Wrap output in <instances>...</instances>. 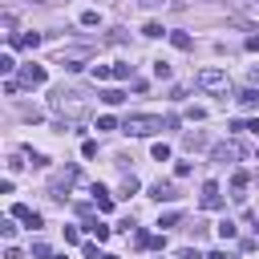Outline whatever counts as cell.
<instances>
[{
  "instance_id": "cell-1",
  "label": "cell",
  "mask_w": 259,
  "mask_h": 259,
  "mask_svg": "<svg viewBox=\"0 0 259 259\" xmlns=\"http://www.w3.org/2000/svg\"><path fill=\"white\" fill-rule=\"evenodd\" d=\"M53 109H57V113H65V125H69V121L85 117L89 101H85V93H77V89H57V93H53Z\"/></svg>"
},
{
  "instance_id": "cell-2",
  "label": "cell",
  "mask_w": 259,
  "mask_h": 259,
  "mask_svg": "<svg viewBox=\"0 0 259 259\" xmlns=\"http://www.w3.org/2000/svg\"><path fill=\"white\" fill-rule=\"evenodd\" d=\"M121 130H125L130 138H150V134L162 130V117H158V113H130V117L121 121Z\"/></svg>"
},
{
  "instance_id": "cell-3",
  "label": "cell",
  "mask_w": 259,
  "mask_h": 259,
  "mask_svg": "<svg viewBox=\"0 0 259 259\" xmlns=\"http://www.w3.org/2000/svg\"><path fill=\"white\" fill-rule=\"evenodd\" d=\"M194 85H198V89H206V93H227V89H231V77H227L223 69H198Z\"/></svg>"
},
{
  "instance_id": "cell-4",
  "label": "cell",
  "mask_w": 259,
  "mask_h": 259,
  "mask_svg": "<svg viewBox=\"0 0 259 259\" xmlns=\"http://www.w3.org/2000/svg\"><path fill=\"white\" fill-rule=\"evenodd\" d=\"M73 182H77V170H73V166H65L61 174H53V186H49V190H53V198H65V190H69Z\"/></svg>"
},
{
  "instance_id": "cell-5",
  "label": "cell",
  "mask_w": 259,
  "mask_h": 259,
  "mask_svg": "<svg viewBox=\"0 0 259 259\" xmlns=\"http://www.w3.org/2000/svg\"><path fill=\"white\" fill-rule=\"evenodd\" d=\"M198 202H202V210H219V206H223L219 182H206V186H202V198H198Z\"/></svg>"
},
{
  "instance_id": "cell-6",
  "label": "cell",
  "mask_w": 259,
  "mask_h": 259,
  "mask_svg": "<svg viewBox=\"0 0 259 259\" xmlns=\"http://www.w3.org/2000/svg\"><path fill=\"white\" fill-rule=\"evenodd\" d=\"M210 154H214V162H227V158H243V146L239 142H219Z\"/></svg>"
},
{
  "instance_id": "cell-7",
  "label": "cell",
  "mask_w": 259,
  "mask_h": 259,
  "mask_svg": "<svg viewBox=\"0 0 259 259\" xmlns=\"http://www.w3.org/2000/svg\"><path fill=\"white\" fill-rule=\"evenodd\" d=\"M150 198H158V202H174L178 190H174V182H154V186H150Z\"/></svg>"
},
{
  "instance_id": "cell-8",
  "label": "cell",
  "mask_w": 259,
  "mask_h": 259,
  "mask_svg": "<svg viewBox=\"0 0 259 259\" xmlns=\"http://www.w3.org/2000/svg\"><path fill=\"white\" fill-rule=\"evenodd\" d=\"M20 81H24L28 89H36V85H45V69H40V65H24V73H20Z\"/></svg>"
},
{
  "instance_id": "cell-9",
  "label": "cell",
  "mask_w": 259,
  "mask_h": 259,
  "mask_svg": "<svg viewBox=\"0 0 259 259\" xmlns=\"http://www.w3.org/2000/svg\"><path fill=\"white\" fill-rule=\"evenodd\" d=\"M93 202H97V210H101V214H109V210H113V198H109L101 186H93Z\"/></svg>"
},
{
  "instance_id": "cell-10",
  "label": "cell",
  "mask_w": 259,
  "mask_h": 259,
  "mask_svg": "<svg viewBox=\"0 0 259 259\" xmlns=\"http://www.w3.org/2000/svg\"><path fill=\"white\" fill-rule=\"evenodd\" d=\"M235 101H239V105H243V109H255V105H259V89H255V85H251V89H243V93H239V97H235Z\"/></svg>"
},
{
  "instance_id": "cell-11",
  "label": "cell",
  "mask_w": 259,
  "mask_h": 259,
  "mask_svg": "<svg viewBox=\"0 0 259 259\" xmlns=\"http://www.w3.org/2000/svg\"><path fill=\"white\" fill-rule=\"evenodd\" d=\"M142 36H150V40H158V36H170V32H166V28L158 24V20H146V24H142Z\"/></svg>"
},
{
  "instance_id": "cell-12",
  "label": "cell",
  "mask_w": 259,
  "mask_h": 259,
  "mask_svg": "<svg viewBox=\"0 0 259 259\" xmlns=\"http://www.w3.org/2000/svg\"><path fill=\"white\" fill-rule=\"evenodd\" d=\"M12 45H20V49H36V45H40V32H24V36H12Z\"/></svg>"
},
{
  "instance_id": "cell-13",
  "label": "cell",
  "mask_w": 259,
  "mask_h": 259,
  "mask_svg": "<svg viewBox=\"0 0 259 259\" xmlns=\"http://www.w3.org/2000/svg\"><path fill=\"white\" fill-rule=\"evenodd\" d=\"M170 45H174V49H182V53H186V49H194L190 32H170Z\"/></svg>"
},
{
  "instance_id": "cell-14",
  "label": "cell",
  "mask_w": 259,
  "mask_h": 259,
  "mask_svg": "<svg viewBox=\"0 0 259 259\" xmlns=\"http://www.w3.org/2000/svg\"><path fill=\"white\" fill-rule=\"evenodd\" d=\"M101 101H105V105H121V101H125V93H121V89H105V93H101Z\"/></svg>"
},
{
  "instance_id": "cell-15",
  "label": "cell",
  "mask_w": 259,
  "mask_h": 259,
  "mask_svg": "<svg viewBox=\"0 0 259 259\" xmlns=\"http://www.w3.org/2000/svg\"><path fill=\"white\" fill-rule=\"evenodd\" d=\"M235 235H239V227H235L231 219H223V223H219V239H235Z\"/></svg>"
},
{
  "instance_id": "cell-16",
  "label": "cell",
  "mask_w": 259,
  "mask_h": 259,
  "mask_svg": "<svg viewBox=\"0 0 259 259\" xmlns=\"http://www.w3.org/2000/svg\"><path fill=\"white\" fill-rule=\"evenodd\" d=\"M81 24H85V28H93V24H101V16H97V8H85V12H81Z\"/></svg>"
},
{
  "instance_id": "cell-17",
  "label": "cell",
  "mask_w": 259,
  "mask_h": 259,
  "mask_svg": "<svg viewBox=\"0 0 259 259\" xmlns=\"http://www.w3.org/2000/svg\"><path fill=\"white\" fill-rule=\"evenodd\" d=\"M130 73H134V65H125V61H117V65H113V81H125Z\"/></svg>"
},
{
  "instance_id": "cell-18",
  "label": "cell",
  "mask_w": 259,
  "mask_h": 259,
  "mask_svg": "<svg viewBox=\"0 0 259 259\" xmlns=\"http://www.w3.org/2000/svg\"><path fill=\"white\" fill-rule=\"evenodd\" d=\"M150 154H154V162H166V158H170V146H166V142H154Z\"/></svg>"
},
{
  "instance_id": "cell-19",
  "label": "cell",
  "mask_w": 259,
  "mask_h": 259,
  "mask_svg": "<svg viewBox=\"0 0 259 259\" xmlns=\"http://www.w3.org/2000/svg\"><path fill=\"white\" fill-rule=\"evenodd\" d=\"M85 227H89V231H93V235H97V239H109V227H105V223H97V219H89V223H85Z\"/></svg>"
},
{
  "instance_id": "cell-20",
  "label": "cell",
  "mask_w": 259,
  "mask_h": 259,
  "mask_svg": "<svg viewBox=\"0 0 259 259\" xmlns=\"http://www.w3.org/2000/svg\"><path fill=\"white\" fill-rule=\"evenodd\" d=\"M109 77H113L109 65H93V81H109Z\"/></svg>"
},
{
  "instance_id": "cell-21",
  "label": "cell",
  "mask_w": 259,
  "mask_h": 259,
  "mask_svg": "<svg viewBox=\"0 0 259 259\" xmlns=\"http://www.w3.org/2000/svg\"><path fill=\"white\" fill-rule=\"evenodd\" d=\"M134 190H138V178L125 174V178H121V194H134Z\"/></svg>"
},
{
  "instance_id": "cell-22",
  "label": "cell",
  "mask_w": 259,
  "mask_h": 259,
  "mask_svg": "<svg viewBox=\"0 0 259 259\" xmlns=\"http://www.w3.org/2000/svg\"><path fill=\"white\" fill-rule=\"evenodd\" d=\"M178 219H182V214H178V210H166V214H162V219H158V227H174V223H178Z\"/></svg>"
},
{
  "instance_id": "cell-23",
  "label": "cell",
  "mask_w": 259,
  "mask_h": 259,
  "mask_svg": "<svg viewBox=\"0 0 259 259\" xmlns=\"http://www.w3.org/2000/svg\"><path fill=\"white\" fill-rule=\"evenodd\" d=\"M154 77H162V81H166V77H170V65H166V61H154Z\"/></svg>"
},
{
  "instance_id": "cell-24",
  "label": "cell",
  "mask_w": 259,
  "mask_h": 259,
  "mask_svg": "<svg viewBox=\"0 0 259 259\" xmlns=\"http://www.w3.org/2000/svg\"><path fill=\"white\" fill-rule=\"evenodd\" d=\"M231 186H235V190H247V174H243V170H235V178H231Z\"/></svg>"
},
{
  "instance_id": "cell-25",
  "label": "cell",
  "mask_w": 259,
  "mask_h": 259,
  "mask_svg": "<svg viewBox=\"0 0 259 259\" xmlns=\"http://www.w3.org/2000/svg\"><path fill=\"white\" fill-rule=\"evenodd\" d=\"M28 214H32V206H24V202H16V206H12V219H28Z\"/></svg>"
},
{
  "instance_id": "cell-26",
  "label": "cell",
  "mask_w": 259,
  "mask_h": 259,
  "mask_svg": "<svg viewBox=\"0 0 259 259\" xmlns=\"http://www.w3.org/2000/svg\"><path fill=\"white\" fill-rule=\"evenodd\" d=\"M0 235H4V239H12V235H16V223H12V219H4V223H0Z\"/></svg>"
},
{
  "instance_id": "cell-27",
  "label": "cell",
  "mask_w": 259,
  "mask_h": 259,
  "mask_svg": "<svg viewBox=\"0 0 259 259\" xmlns=\"http://www.w3.org/2000/svg\"><path fill=\"white\" fill-rule=\"evenodd\" d=\"M12 69H16V61H12L8 53H4V57H0V73H12Z\"/></svg>"
},
{
  "instance_id": "cell-28",
  "label": "cell",
  "mask_w": 259,
  "mask_h": 259,
  "mask_svg": "<svg viewBox=\"0 0 259 259\" xmlns=\"http://www.w3.org/2000/svg\"><path fill=\"white\" fill-rule=\"evenodd\" d=\"M97 130H117V121H113V117L105 113V117H97Z\"/></svg>"
},
{
  "instance_id": "cell-29",
  "label": "cell",
  "mask_w": 259,
  "mask_h": 259,
  "mask_svg": "<svg viewBox=\"0 0 259 259\" xmlns=\"http://www.w3.org/2000/svg\"><path fill=\"white\" fill-rule=\"evenodd\" d=\"M65 243H81V231L77 227H65Z\"/></svg>"
},
{
  "instance_id": "cell-30",
  "label": "cell",
  "mask_w": 259,
  "mask_h": 259,
  "mask_svg": "<svg viewBox=\"0 0 259 259\" xmlns=\"http://www.w3.org/2000/svg\"><path fill=\"white\" fill-rule=\"evenodd\" d=\"M32 255H36V259H49V247H45V243L36 239V243H32Z\"/></svg>"
},
{
  "instance_id": "cell-31",
  "label": "cell",
  "mask_w": 259,
  "mask_h": 259,
  "mask_svg": "<svg viewBox=\"0 0 259 259\" xmlns=\"http://www.w3.org/2000/svg\"><path fill=\"white\" fill-rule=\"evenodd\" d=\"M178 259H202V255H198L194 247H182V251H178Z\"/></svg>"
},
{
  "instance_id": "cell-32",
  "label": "cell",
  "mask_w": 259,
  "mask_h": 259,
  "mask_svg": "<svg viewBox=\"0 0 259 259\" xmlns=\"http://www.w3.org/2000/svg\"><path fill=\"white\" fill-rule=\"evenodd\" d=\"M247 49H251V53H259V36H247Z\"/></svg>"
},
{
  "instance_id": "cell-33",
  "label": "cell",
  "mask_w": 259,
  "mask_h": 259,
  "mask_svg": "<svg viewBox=\"0 0 259 259\" xmlns=\"http://www.w3.org/2000/svg\"><path fill=\"white\" fill-rule=\"evenodd\" d=\"M243 130H251V134H259V117H255V121H247Z\"/></svg>"
},
{
  "instance_id": "cell-34",
  "label": "cell",
  "mask_w": 259,
  "mask_h": 259,
  "mask_svg": "<svg viewBox=\"0 0 259 259\" xmlns=\"http://www.w3.org/2000/svg\"><path fill=\"white\" fill-rule=\"evenodd\" d=\"M206 259H231V255H227V251H210Z\"/></svg>"
},
{
  "instance_id": "cell-35",
  "label": "cell",
  "mask_w": 259,
  "mask_h": 259,
  "mask_svg": "<svg viewBox=\"0 0 259 259\" xmlns=\"http://www.w3.org/2000/svg\"><path fill=\"white\" fill-rule=\"evenodd\" d=\"M138 4H142V8H158L162 0H138Z\"/></svg>"
},
{
  "instance_id": "cell-36",
  "label": "cell",
  "mask_w": 259,
  "mask_h": 259,
  "mask_svg": "<svg viewBox=\"0 0 259 259\" xmlns=\"http://www.w3.org/2000/svg\"><path fill=\"white\" fill-rule=\"evenodd\" d=\"M251 85H255V89H259V69H251Z\"/></svg>"
},
{
  "instance_id": "cell-37",
  "label": "cell",
  "mask_w": 259,
  "mask_h": 259,
  "mask_svg": "<svg viewBox=\"0 0 259 259\" xmlns=\"http://www.w3.org/2000/svg\"><path fill=\"white\" fill-rule=\"evenodd\" d=\"M53 259H65V255H53Z\"/></svg>"
},
{
  "instance_id": "cell-38",
  "label": "cell",
  "mask_w": 259,
  "mask_h": 259,
  "mask_svg": "<svg viewBox=\"0 0 259 259\" xmlns=\"http://www.w3.org/2000/svg\"><path fill=\"white\" fill-rule=\"evenodd\" d=\"M105 259H117V255H105Z\"/></svg>"
},
{
  "instance_id": "cell-39",
  "label": "cell",
  "mask_w": 259,
  "mask_h": 259,
  "mask_svg": "<svg viewBox=\"0 0 259 259\" xmlns=\"http://www.w3.org/2000/svg\"><path fill=\"white\" fill-rule=\"evenodd\" d=\"M255 235H259V227H255Z\"/></svg>"
}]
</instances>
